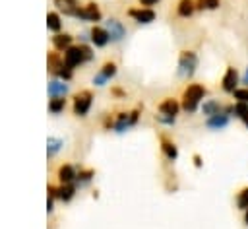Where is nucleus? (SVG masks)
Returning a JSON list of instances; mask_svg holds the SVG:
<instances>
[{"label":"nucleus","mask_w":248,"mask_h":229,"mask_svg":"<svg viewBox=\"0 0 248 229\" xmlns=\"http://www.w3.org/2000/svg\"><path fill=\"white\" fill-rule=\"evenodd\" d=\"M141 113H143V105H136L132 109H112L101 116V126L107 132L124 134L134 126H138Z\"/></svg>","instance_id":"nucleus-1"},{"label":"nucleus","mask_w":248,"mask_h":229,"mask_svg":"<svg viewBox=\"0 0 248 229\" xmlns=\"http://www.w3.org/2000/svg\"><path fill=\"white\" fill-rule=\"evenodd\" d=\"M207 95V87L202 82H190L184 85L182 93H180V105H182V113L186 114H194L196 111H200L202 103L205 101Z\"/></svg>","instance_id":"nucleus-2"},{"label":"nucleus","mask_w":248,"mask_h":229,"mask_svg":"<svg viewBox=\"0 0 248 229\" xmlns=\"http://www.w3.org/2000/svg\"><path fill=\"white\" fill-rule=\"evenodd\" d=\"M64 62L72 68V70H78L89 62H93L95 58V52H93V47L87 45V43H74L70 49H66L64 52Z\"/></svg>","instance_id":"nucleus-3"},{"label":"nucleus","mask_w":248,"mask_h":229,"mask_svg":"<svg viewBox=\"0 0 248 229\" xmlns=\"http://www.w3.org/2000/svg\"><path fill=\"white\" fill-rule=\"evenodd\" d=\"M200 66V54L196 49L184 47L178 52V60H176V76L182 80H192L194 74L198 72Z\"/></svg>","instance_id":"nucleus-4"},{"label":"nucleus","mask_w":248,"mask_h":229,"mask_svg":"<svg viewBox=\"0 0 248 229\" xmlns=\"http://www.w3.org/2000/svg\"><path fill=\"white\" fill-rule=\"evenodd\" d=\"M95 103V91L89 87H83L72 95V114L76 118H85Z\"/></svg>","instance_id":"nucleus-5"},{"label":"nucleus","mask_w":248,"mask_h":229,"mask_svg":"<svg viewBox=\"0 0 248 229\" xmlns=\"http://www.w3.org/2000/svg\"><path fill=\"white\" fill-rule=\"evenodd\" d=\"M118 60L116 58H105L103 62H101V66L97 68V72L93 74V78H91V83H93V87H105L107 83H110L114 78H116V74H118Z\"/></svg>","instance_id":"nucleus-6"},{"label":"nucleus","mask_w":248,"mask_h":229,"mask_svg":"<svg viewBox=\"0 0 248 229\" xmlns=\"http://www.w3.org/2000/svg\"><path fill=\"white\" fill-rule=\"evenodd\" d=\"M76 19H78V21H83V23H93V25H95V23H99V21L105 19V14H103L101 6H99L95 0H87V2L81 4V8H79Z\"/></svg>","instance_id":"nucleus-7"},{"label":"nucleus","mask_w":248,"mask_h":229,"mask_svg":"<svg viewBox=\"0 0 248 229\" xmlns=\"http://www.w3.org/2000/svg\"><path fill=\"white\" fill-rule=\"evenodd\" d=\"M103 25H105V29H107L108 35H110V45L122 43V41L128 37V27H126V23H124L120 17H116V16H108V17L103 21Z\"/></svg>","instance_id":"nucleus-8"},{"label":"nucleus","mask_w":248,"mask_h":229,"mask_svg":"<svg viewBox=\"0 0 248 229\" xmlns=\"http://www.w3.org/2000/svg\"><path fill=\"white\" fill-rule=\"evenodd\" d=\"M126 17L132 19L138 25H149L157 19V12L153 8H141V6H130L126 8Z\"/></svg>","instance_id":"nucleus-9"},{"label":"nucleus","mask_w":248,"mask_h":229,"mask_svg":"<svg viewBox=\"0 0 248 229\" xmlns=\"http://www.w3.org/2000/svg\"><path fill=\"white\" fill-rule=\"evenodd\" d=\"M159 114H167V116H174L178 118V114L182 113V105H180V99L174 97V95H165L157 101V111Z\"/></svg>","instance_id":"nucleus-10"},{"label":"nucleus","mask_w":248,"mask_h":229,"mask_svg":"<svg viewBox=\"0 0 248 229\" xmlns=\"http://www.w3.org/2000/svg\"><path fill=\"white\" fill-rule=\"evenodd\" d=\"M159 149H161V155H163V159L167 161V163H174L176 159H178V146H176V142L169 136V134H165V132H159Z\"/></svg>","instance_id":"nucleus-11"},{"label":"nucleus","mask_w":248,"mask_h":229,"mask_svg":"<svg viewBox=\"0 0 248 229\" xmlns=\"http://www.w3.org/2000/svg\"><path fill=\"white\" fill-rule=\"evenodd\" d=\"M54 177H56L58 184H76L78 165H74L70 161H62V163H58V167L54 171Z\"/></svg>","instance_id":"nucleus-12"},{"label":"nucleus","mask_w":248,"mask_h":229,"mask_svg":"<svg viewBox=\"0 0 248 229\" xmlns=\"http://www.w3.org/2000/svg\"><path fill=\"white\" fill-rule=\"evenodd\" d=\"M219 85H221V89H223L225 93L232 95V93H234V89H238V87H240V76H238V70H236L234 66H231V64H229V66L225 68L223 76H221Z\"/></svg>","instance_id":"nucleus-13"},{"label":"nucleus","mask_w":248,"mask_h":229,"mask_svg":"<svg viewBox=\"0 0 248 229\" xmlns=\"http://www.w3.org/2000/svg\"><path fill=\"white\" fill-rule=\"evenodd\" d=\"M87 35H89V43H91L95 49H105V47L110 45V35H108V31L105 29L103 23H95V25L87 31Z\"/></svg>","instance_id":"nucleus-14"},{"label":"nucleus","mask_w":248,"mask_h":229,"mask_svg":"<svg viewBox=\"0 0 248 229\" xmlns=\"http://www.w3.org/2000/svg\"><path fill=\"white\" fill-rule=\"evenodd\" d=\"M52 4L56 6V10L60 14L76 19V16H78V12H79V8H81L83 2L81 0H52Z\"/></svg>","instance_id":"nucleus-15"},{"label":"nucleus","mask_w":248,"mask_h":229,"mask_svg":"<svg viewBox=\"0 0 248 229\" xmlns=\"http://www.w3.org/2000/svg\"><path fill=\"white\" fill-rule=\"evenodd\" d=\"M74 35L68 33V31H60V33H54L50 37V43H52V49L58 50V52H64L66 49H70L74 45Z\"/></svg>","instance_id":"nucleus-16"},{"label":"nucleus","mask_w":248,"mask_h":229,"mask_svg":"<svg viewBox=\"0 0 248 229\" xmlns=\"http://www.w3.org/2000/svg\"><path fill=\"white\" fill-rule=\"evenodd\" d=\"M46 91H48V97H68L70 83L64 82V80H58V78H50L48 85H46Z\"/></svg>","instance_id":"nucleus-17"},{"label":"nucleus","mask_w":248,"mask_h":229,"mask_svg":"<svg viewBox=\"0 0 248 229\" xmlns=\"http://www.w3.org/2000/svg\"><path fill=\"white\" fill-rule=\"evenodd\" d=\"M196 12V0H176L174 4V16L178 19H190Z\"/></svg>","instance_id":"nucleus-18"},{"label":"nucleus","mask_w":248,"mask_h":229,"mask_svg":"<svg viewBox=\"0 0 248 229\" xmlns=\"http://www.w3.org/2000/svg\"><path fill=\"white\" fill-rule=\"evenodd\" d=\"M231 120H232V118L223 111V113H219V114H213V116L205 118V128H207V130H213V132L225 130V128L231 124Z\"/></svg>","instance_id":"nucleus-19"},{"label":"nucleus","mask_w":248,"mask_h":229,"mask_svg":"<svg viewBox=\"0 0 248 229\" xmlns=\"http://www.w3.org/2000/svg\"><path fill=\"white\" fill-rule=\"evenodd\" d=\"M223 109H225V105H223L219 99L211 97V99H205V101L202 103V107H200V113H202L205 118H209V116H213V114H219V113H223Z\"/></svg>","instance_id":"nucleus-20"},{"label":"nucleus","mask_w":248,"mask_h":229,"mask_svg":"<svg viewBox=\"0 0 248 229\" xmlns=\"http://www.w3.org/2000/svg\"><path fill=\"white\" fill-rule=\"evenodd\" d=\"M93 179H95V169H93V167L78 165V177H76V186H78V188L87 186Z\"/></svg>","instance_id":"nucleus-21"},{"label":"nucleus","mask_w":248,"mask_h":229,"mask_svg":"<svg viewBox=\"0 0 248 229\" xmlns=\"http://www.w3.org/2000/svg\"><path fill=\"white\" fill-rule=\"evenodd\" d=\"M46 27H48V31H52V33H60V31L64 29L62 14H60L58 10H50V12L46 14Z\"/></svg>","instance_id":"nucleus-22"},{"label":"nucleus","mask_w":248,"mask_h":229,"mask_svg":"<svg viewBox=\"0 0 248 229\" xmlns=\"http://www.w3.org/2000/svg\"><path fill=\"white\" fill-rule=\"evenodd\" d=\"M62 146H64V140L62 138L48 136V140H46V157H48V161H52L56 157V153L62 149Z\"/></svg>","instance_id":"nucleus-23"},{"label":"nucleus","mask_w":248,"mask_h":229,"mask_svg":"<svg viewBox=\"0 0 248 229\" xmlns=\"http://www.w3.org/2000/svg\"><path fill=\"white\" fill-rule=\"evenodd\" d=\"M68 105V97H48V113L50 114H62Z\"/></svg>","instance_id":"nucleus-24"},{"label":"nucleus","mask_w":248,"mask_h":229,"mask_svg":"<svg viewBox=\"0 0 248 229\" xmlns=\"http://www.w3.org/2000/svg\"><path fill=\"white\" fill-rule=\"evenodd\" d=\"M221 8V0H196L198 12H213Z\"/></svg>","instance_id":"nucleus-25"},{"label":"nucleus","mask_w":248,"mask_h":229,"mask_svg":"<svg viewBox=\"0 0 248 229\" xmlns=\"http://www.w3.org/2000/svg\"><path fill=\"white\" fill-rule=\"evenodd\" d=\"M234 204L238 210H248V186H242L238 192H236V198H234Z\"/></svg>","instance_id":"nucleus-26"},{"label":"nucleus","mask_w":248,"mask_h":229,"mask_svg":"<svg viewBox=\"0 0 248 229\" xmlns=\"http://www.w3.org/2000/svg\"><path fill=\"white\" fill-rule=\"evenodd\" d=\"M232 101H236V103H248V87H238V89H234V93H232Z\"/></svg>","instance_id":"nucleus-27"},{"label":"nucleus","mask_w":248,"mask_h":229,"mask_svg":"<svg viewBox=\"0 0 248 229\" xmlns=\"http://www.w3.org/2000/svg\"><path fill=\"white\" fill-rule=\"evenodd\" d=\"M153 118H155V122H159V124H163V126H174V124H176V118H174V116H167V114L155 113Z\"/></svg>","instance_id":"nucleus-28"},{"label":"nucleus","mask_w":248,"mask_h":229,"mask_svg":"<svg viewBox=\"0 0 248 229\" xmlns=\"http://www.w3.org/2000/svg\"><path fill=\"white\" fill-rule=\"evenodd\" d=\"M110 95H112L114 99H126L128 91H126L122 85H110Z\"/></svg>","instance_id":"nucleus-29"},{"label":"nucleus","mask_w":248,"mask_h":229,"mask_svg":"<svg viewBox=\"0 0 248 229\" xmlns=\"http://www.w3.org/2000/svg\"><path fill=\"white\" fill-rule=\"evenodd\" d=\"M136 2L141 8H155L157 4H161V0H136Z\"/></svg>","instance_id":"nucleus-30"},{"label":"nucleus","mask_w":248,"mask_h":229,"mask_svg":"<svg viewBox=\"0 0 248 229\" xmlns=\"http://www.w3.org/2000/svg\"><path fill=\"white\" fill-rule=\"evenodd\" d=\"M192 161H194V167H196V169H202V167H203V157H202L200 153H194V155H192Z\"/></svg>","instance_id":"nucleus-31"},{"label":"nucleus","mask_w":248,"mask_h":229,"mask_svg":"<svg viewBox=\"0 0 248 229\" xmlns=\"http://www.w3.org/2000/svg\"><path fill=\"white\" fill-rule=\"evenodd\" d=\"M240 85L242 87H248V66L244 68V74L240 76Z\"/></svg>","instance_id":"nucleus-32"},{"label":"nucleus","mask_w":248,"mask_h":229,"mask_svg":"<svg viewBox=\"0 0 248 229\" xmlns=\"http://www.w3.org/2000/svg\"><path fill=\"white\" fill-rule=\"evenodd\" d=\"M242 219H244V225L248 227V210H244V215H242Z\"/></svg>","instance_id":"nucleus-33"},{"label":"nucleus","mask_w":248,"mask_h":229,"mask_svg":"<svg viewBox=\"0 0 248 229\" xmlns=\"http://www.w3.org/2000/svg\"><path fill=\"white\" fill-rule=\"evenodd\" d=\"M240 122H242V124H244V126H246V128H248V114H246V116H244V118H242V120H240Z\"/></svg>","instance_id":"nucleus-34"}]
</instances>
